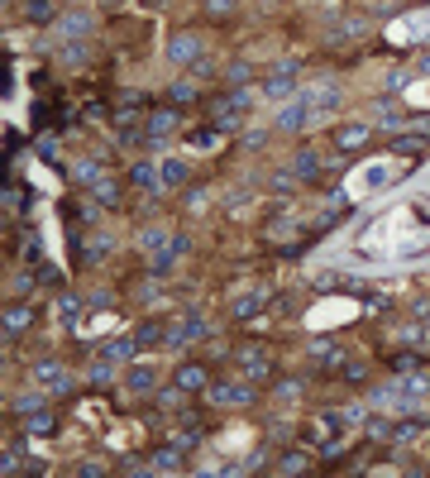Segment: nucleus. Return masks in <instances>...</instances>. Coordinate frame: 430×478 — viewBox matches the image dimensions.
<instances>
[{
	"label": "nucleus",
	"mask_w": 430,
	"mask_h": 478,
	"mask_svg": "<svg viewBox=\"0 0 430 478\" xmlns=\"http://www.w3.org/2000/svg\"><path fill=\"white\" fill-rule=\"evenodd\" d=\"M239 110H249V91H229L225 100H215L211 105V120L220 134H229V129H239Z\"/></svg>",
	"instance_id": "nucleus-1"
},
{
	"label": "nucleus",
	"mask_w": 430,
	"mask_h": 478,
	"mask_svg": "<svg viewBox=\"0 0 430 478\" xmlns=\"http://www.w3.org/2000/svg\"><path fill=\"white\" fill-rule=\"evenodd\" d=\"M206 397H211L215 406H249V402L258 397V387H253V382H211Z\"/></svg>",
	"instance_id": "nucleus-2"
},
{
	"label": "nucleus",
	"mask_w": 430,
	"mask_h": 478,
	"mask_svg": "<svg viewBox=\"0 0 430 478\" xmlns=\"http://www.w3.org/2000/svg\"><path fill=\"white\" fill-rule=\"evenodd\" d=\"M316 120V105H311V91H302V100H287L282 110H278V129H287V134H297L302 124H311Z\"/></svg>",
	"instance_id": "nucleus-3"
},
{
	"label": "nucleus",
	"mask_w": 430,
	"mask_h": 478,
	"mask_svg": "<svg viewBox=\"0 0 430 478\" xmlns=\"http://www.w3.org/2000/svg\"><path fill=\"white\" fill-rule=\"evenodd\" d=\"M196 340H206V321L201 316H182L177 325H168L163 349H182V345H196Z\"/></svg>",
	"instance_id": "nucleus-4"
},
{
	"label": "nucleus",
	"mask_w": 430,
	"mask_h": 478,
	"mask_svg": "<svg viewBox=\"0 0 430 478\" xmlns=\"http://www.w3.org/2000/svg\"><path fill=\"white\" fill-rule=\"evenodd\" d=\"M292 91H297V67H292V63H282V67H273V72L263 77V96H268V100H287Z\"/></svg>",
	"instance_id": "nucleus-5"
},
{
	"label": "nucleus",
	"mask_w": 430,
	"mask_h": 478,
	"mask_svg": "<svg viewBox=\"0 0 430 478\" xmlns=\"http://www.w3.org/2000/svg\"><path fill=\"white\" fill-rule=\"evenodd\" d=\"M172 129H177V110H172V105H163V110L144 115V144H163Z\"/></svg>",
	"instance_id": "nucleus-6"
},
{
	"label": "nucleus",
	"mask_w": 430,
	"mask_h": 478,
	"mask_svg": "<svg viewBox=\"0 0 430 478\" xmlns=\"http://www.w3.org/2000/svg\"><path fill=\"white\" fill-rule=\"evenodd\" d=\"M168 58L182 67V63H201V34H177L168 43Z\"/></svg>",
	"instance_id": "nucleus-7"
},
{
	"label": "nucleus",
	"mask_w": 430,
	"mask_h": 478,
	"mask_svg": "<svg viewBox=\"0 0 430 478\" xmlns=\"http://www.w3.org/2000/svg\"><path fill=\"white\" fill-rule=\"evenodd\" d=\"M182 254H187V239H182V235H172V244L153 254V263H148V273H158V278H168V273L177 268V259H182Z\"/></svg>",
	"instance_id": "nucleus-8"
},
{
	"label": "nucleus",
	"mask_w": 430,
	"mask_h": 478,
	"mask_svg": "<svg viewBox=\"0 0 430 478\" xmlns=\"http://www.w3.org/2000/svg\"><path fill=\"white\" fill-rule=\"evenodd\" d=\"M34 325V306L29 301H10L5 306V340H19V330Z\"/></svg>",
	"instance_id": "nucleus-9"
},
{
	"label": "nucleus",
	"mask_w": 430,
	"mask_h": 478,
	"mask_svg": "<svg viewBox=\"0 0 430 478\" xmlns=\"http://www.w3.org/2000/svg\"><path fill=\"white\" fill-rule=\"evenodd\" d=\"M368 139H373V129H368V124H339V129H335V149H339V153L363 149Z\"/></svg>",
	"instance_id": "nucleus-10"
},
{
	"label": "nucleus",
	"mask_w": 430,
	"mask_h": 478,
	"mask_svg": "<svg viewBox=\"0 0 430 478\" xmlns=\"http://www.w3.org/2000/svg\"><path fill=\"white\" fill-rule=\"evenodd\" d=\"M187 469V459H182V450L177 445H168V450H153L148 455V474H182Z\"/></svg>",
	"instance_id": "nucleus-11"
},
{
	"label": "nucleus",
	"mask_w": 430,
	"mask_h": 478,
	"mask_svg": "<svg viewBox=\"0 0 430 478\" xmlns=\"http://www.w3.org/2000/svg\"><path fill=\"white\" fill-rule=\"evenodd\" d=\"M139 349H144L139 340H106V345H101V354H106L110 364H134Z\"/></svg>",
	"instance_id": "nucleus-12"
},
{
	"label": "nucleus",
	"mask_w": 430,
	"mask_h": 478,
	"mask_svg": "<svg viewBox=\"0 0 430 478\" xmlns=\"http://www.w3.org/2000/svg\"><path fill=\"white\" fill-rule=\"evenodd\" d=\"M29 378L34 382H43V387H67V373H63V364H58V359H38V364H34V369H29Z\"/></svg>",
	"instance_id": "nucleus-13"
},
{
	"label": "nucleus",
	"mask_w": 430,
	"mask_h": 478,
	"mask_svg": "<svg viewBox=\"0 0 430 478\" xmlns=\"http://www.w3.org/2000/svg\"><path fill=\"white\" fill-rule=\"evenodd\" d=\"M292 177L316 182V177H321V153H316V149H302V153L292 158Z\"/></svg>",
	"instance_id": "nucleus-14"
},
{
	"label": "nucleus",
	"mask_w": 430,
	"mask_h": 478,
	"mask_svg": "<svg viewBox=\"0 0 430 478\" xmlns=\"http://www.w3.org/2000/svg\"><path fill=\"white\" fill-rule=\"evenodd\" d=\"M177 387H182V392H201V387H206V382H211V373H206V364H182V369H177Z\"/></svg>",
	"instance_id": "nucleus-15"
},
{
	"label": "nucleus",
	"mask_w": 430,
	"mask_h": 478,
	"mask_svg": "<svg viewBox=\"0 0 430 478\" xmlns=\"http://www.w3.org/2000/svg\"><path fill=\"white\" fill-rule=\"evenodd\" d=\"M124 387H134V392H153L158 378H153V369H148V364H139V359H134V364H129V373H124Z\"/></svg>",
	"instance_id": "nucleus-16"
},
{
	"label": "nucleus",
	"mask_w": 430,
	"mask_h": 478,
	"mask_svg": "<svg viewBox=\"0 0 430 478\" xmlns=\"http://www.w3.org/2000/svg\"><path fill=\"white\" fill-rule=\"evenodd\" d=\"M72 182H77V187H96V182H101V158H82V163H72Z\"/></svg>",
	"instance_id": "nucleus-17"
},
{
	"label": "nucleus",
	"mask_w": 430,
	"mask_h": 478,
	"mask_svg": "<svg viewBox=\"0 0 430 478\" xmlns=\"http://www.w3.org/2000/svg\"><path fill=\"white\" fill-rule=\"evenodd\" d=\"M263 301H268L263 292H249V296H239V301L229 306V316H234V321H253V316L263 311Z\"/></svg>",
	"instance_id": "nucleus-18"
},
{
	"label": "nucleus",
	"mask_w": 430,
	"mask_h": 478,
	"mask_svg": "<svg viewBox=\"0 0 430 478\" xmlns=\"http://www.w3.org/2000/svg\"><path fill=\"white\" fill-rule=\"evenodd\" d=\"M129 182H134V187H144V191H158V187H163V173H158L153 163H134Z\"/></svg>",
	"instance_id": "nucleus-19"
},
{
	"label": "nucleus",
	"mask_w": 430,
	"mask_h": 478,
	"mask_svg": "<svg viewBox=\"0 0 430 478\" xmlns=\"http://www.w3.org/2000/svg\"><path fill=\"white\" fill-rule=\"evenodd\" d=\"M24 431H29V435H53V431H58V416H53V411H29V416H24Z\"/></svg>",
	"instance_id": "nucleus-20"
},
{
	"label": "nucleus",
	"mask_w": 430,
	"mask_h": 478,
	"mask_svg": "<svg viewBox=\"0 0 430 478\" xmlns=\"http://www.w3.org/2000/svg\"><path fill=\"white\" fill-rule=\"evenodd\" d=\"M239 364H244V373L258 382V378H268V354H258V349H244L239 354Z\"/></svg>",
	"instance_id": "nucleus-21"
},
{
	"label": "nucleus",
	"mask_w": 430,
	"mask_h": 478,
	"mask_svg": "<svg viewBox=\"0 0 430 478\" xmlns=\"http://www.w3.org/2000/svg\"><path fill=\"white\" fill-rule=\"evenodd\" d=\"M134 340H139V345H163V340H168V325H158V321H144V325L134 330Z\"/></svg>",
	"instance_id": "nucleus-22"
},
{
	"label": "nucleus",
	"mask_w": 430,
	"mask_h": 478,
	"mask_svg": "<svg viewBox=\"0 0 430 478\" xmlns=\"http://www.w3.org/2000/svg\"><path fill=\"white\" fill-rule=\"evenodd\" d=\"M87 378L96 382V387H110V382H115V364H110L106 354H101V359H96V364L87 369Z\"/></svg>",
	"instance_id": "nucleus-23"
},
{
	"label": "nucleus",
	"mask_w": 430,
	"mask_h": 478,
	"mask_svg": "<svg viewBox=\"0 0 430 478\" xmlns=\"http://www.w3.org/2000/svg\"><path fill=\"white\" fill-rule=\"evenodd\" d=\"M63 29H67V34H77V39H87V34H91V29H96V19H91V14H82V10H77V14H67V19H63Z\"/></svg>",
	"instance_id": "nucleus-24"
},
{
	"label": "nucleus",
	"mask_w": 430,
	"mask_h": 478,
	"mask_svg": "<svg viewBox=\"0 0 430 478\" xmlns=\"http://www.w3.org/2000/svg\"><path fill=\"white\" fill-rule=\"evenodd\" d=\"M311 105H316V115H330V110L339 105V91H335V87H321V91H311Z\"/></svg>",
	"instance_id": "nucleus-25"
},
{
	"label": "nucleus",
	"mask_w": 430,
	"mask_h": 478,
	"mask_svg": "<svg viewBox=\"0 0 430 478\" xmlns=\"http://www.w3.org/2000/svg\"><path fill=\"white\" fill-rule=\"evenodd\" d=\"M139 244H144V249H168V244H172V235H168L163 225H153V230H144V235H139Z\"/></svg>",
	"instance_id": "nucleus-26"
},
{
	"label": "nucleus",
	"mask_w": 430,
	"mask_h": 478,
	"mask_svg": "<svg viewBox=\"0 0 430 478\" xmlns=\"http://www.w3.org/2000/svg\"><path fill=\"white\" fill-rule=\"evenodd\" d=\"M38 406H43V392H38V387H29V392L14 397V411H19V416H29V411H38Z\"/></svg>",
	"instance_id": "nucleus-27"
},
{
	"label": "nucleus",
	"mask_w": 430,
	"mask_h": 478,
	"mask_svg": "<svg viewBox=\"0 0 430 478\" xmlns=\"http://www.w3.org/2000/svg\"><path fill=\"white\" fill-rule=\"evenodd\" d=\"M168 100H172V105H192V100H196V87H192V82H172V87H168Z\"/></svg>",
	"instance_id": "nucleus-28"
},
{
	"label": "nucleus",
	"mask_w": 430,
	"mask_h": 478,
	"mask_svg": "<svg viewBox=\"0 0 430 478\" xmlns=\"http://www.w3.org/2000/svg\"><path fill=\"white\" fill-rule=\"evenodd\" d=\"M249 77H253V72H249V63H234V67L225 72V82H229V91H244V87H249Z\"/></svg>",
	"instance_id": "nucleus-29"
},
{
	"label": "nucleus",
	"mask_w": 430,
	"mask_h": 478,
	"mask_svg": "<svg viewBox=\"0 0 430 478\" xmlns=\"http://www.w3.org/2000/svg\"><path fill=\"white\" fill-rule=\"evenodd\" d=\"M182 182H187V163H177V158L163 163V187H182Z\"/></svg>",
	"instance_id": "nucleus-30"
},
{
	"label": "nucleus",
	"mask_w": 430,
	"mask_h": 478,
	"mask_svg": "<svg viewBox=\"0 0 430 478\" xmlns=\"http://www.w3.org/2000/svg\"><path fill=\"white\" fill-rule=\"evenodd\" d=\"M77 316H82V301H77V296H63V301H58V321H63V325H77Z\"/></svg>",
	"instance_id": "nucleus-31"
},
{
	"label": "nucleus",
	"mask_w": 430,
	"mask_h": 478,
	"mask_svg": "<svg viewBox=\"0 0 430 478\" xmlns=\"http://www.w3.org/2000/svg\"><path fill=\"white\" fill-rule=\"evenodd\" d=\"M91 196H96V201H101V206H115V201H120V187H115V182H110V177H101V182H96V187H91Z\"/></svg>",
	"instance_id": "nucleus-32"
},
{
	"label": "nucleus",
	"mask_w": 430,
	"mask_h": 478,
	"mask_svg": "<svg viewBox=\"0 0 430 478\" xmlns=\"http://www.w3.org/2000/svg\"><path fill=\"white\" fill-rule=\"evenodd\" d=\"M421 149H426L421 134H402V139H392V153H421Z\"/></svg>",
	"instance_id": "nucleus-33"
},
{
	"label": "nucleus",
	"mask_w": 430,
	"mask_h": 478,
	"mask_svg": "<svg viewBox=\"0 0 430 478\" xmlns=\"http://www.w3.org/2000/svg\"><path fill=\"white\" fill-rule=\"evenodd\" d=\"M426 431V416H416V421H402L397 426V440H411V435H421Z\"/></svg>",
	"instance_id": "nucleus-34"
},
{
	"label": "nucleus",
	"mask_w": 430,
	"mask_h": 478,
	"mask_svg": "<svg viewBox=\"0 0 430 478\" xmlns=\"http://www.w3.org/2000/svg\"><path fill=\"white\" fill-rule=\"evenodd\" d=\"M278 469H282V474H297V469H306V455H282Z\"/></svg>",
	"instance_id": "nucleus-35"
},
{
	"label": "nucleus",
	"mask_w": 430,
	"mask_h": 478,
	"mask_svg": "<svg viewBox=\"0 0 430 478\" xmlns=\"http://www.w3.org/2000/svg\"><path fill=\"white\" fill-rule=\"evenodd\" d=\"M29 19H53V5L48 0H29Z\"/></svg>",
	"instance_id": "nucleus-36"
},
{
	"label": "nucleus",
	"mask_w": 430,
	"mask_h": 478,
	"mask_svg": "<svg viewBox=\"0 0 430 478\" xmlns=\"http://www.w3.org/2000/svg\"><path fill=\"white\" fill-rule=\"evenodd\" d=\"M368 435H373V440H387V435H397V431H392L387 421H368Z\"/></svg>",
	"instance_id": "nucleus-37"
},
{
	"label": "nucleus",
	"mask_w": 430,
	"mask_h": 478,
	"mask_svg": "<svg viewBox=\"0 0 430 478\" xmlns=\"http://www.w3.org/2000/svg\"><path fill=\"white\" fill-rule=\"evenodd\" d=\"M215 134H220V129H196V134H192V144H196V149H206V144H215Z\"/></svg>",
	"instance_id": "nucleus-38"
},
{
	"label": "nucleus",
	"mask_w": 430,
	"mask_h": 478,
	"mask_svg": "<svg viewBox=\"0 0 430 478\" xmlns=\"http://www.w3.org/2000/svg\"><path fill=\"white\" fill-rule=\"evenodd\" d=\"M77 474H82V478H101L106 469H101V464H77Z\"/></svg>",
	"instance_id": "nucleus-39"
},
{
	"label": "nucleus",
	"mask_w": 430,
	"mask_h": 478,
	"mask_svg": "<svg viewBox=\"0 0 430 478\" xmlns=\"http://www.w3.org/2000/svg\"><path fill=\"white\" fill-rule=\"evenodd\" d=\"M229 5H234V0H206V10H211V14H225Z\"/></svg>",
	"instance_id": "nucleus-40"
},
{
	"label": "nucleus",
	"mask_w": 430,
	"mask_h": 478,
	"mask_svg": "<svg viewBox=\"0 0 430 478\" xmlns=\"http://www.w3.org/2000/svg\"><path fill=\"white\" fill-rule=\"evenodd\" d=\"M416 72H426V77H430V53H426V58H416Z\"/></svg>",
	"instance_id": "nucleus-41"
}]
</instances>
